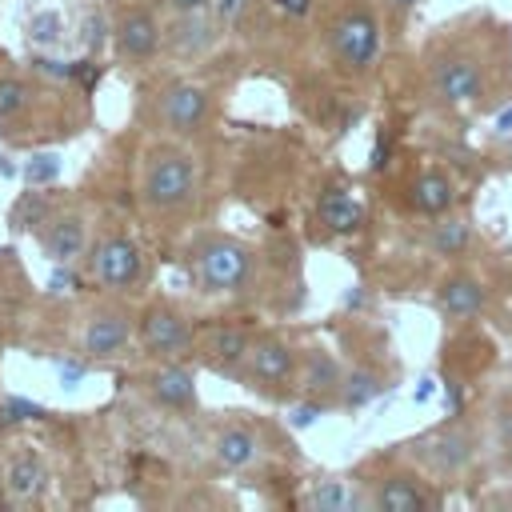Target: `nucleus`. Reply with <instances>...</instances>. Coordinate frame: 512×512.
Segmentation results:
<instances>
[{
    "label": "nucleus",
    "instance_id": "12",
    "mask_svg": "<svg viewBox=\"0 0 512 512\" xmlns=\"http://www.w3.org/2000/svg\"><path fill=\"white\" fill-rule=\"evenodd\" d=\"M132 344V316L124 308H96L80 332V348L88 360H116Z\"/></svg>",
    "mask_w": 512,
    "mask_h": 512
},
{
    "label": "nucleus",
    "instance_id": "28",
    "mask_svg": "<svg viewBox=\"0 0 512 512\" xmlns=\"http://www.w3.org/2000/svg\"><path fill=\"white\" fill-rule=\"evenodd\" d=\"M44 216H48L44 200H40L36 192H28V196L12 208V228H36V224H44Z\"/></svg>",
    "mask_w": 512,
    "mask_h": 512
},
{
    "label": "nucleus",
    "instance_id": "15",
    "mask_svg": "<svg viewBox=\"0 0 512 512\" xmlns=\"http://www.w3.org/2000/svg\"><path fill=\"white\" fill-rule=\"evenodd\" d=\"M0 488H4V500H8V504H32V500L44 496V488H48V468H44V460L36 456V448L12 452V460L4 464V476H0Z\"/></svg>",
    "mask_w": 512,
    "mask_h": 512
},
{
    "label": "nucleus",
    "instance_id": "10",
    "mask_svg": "<svg viewBox=\"0 0 512 512\" xmlns=\"http://www.w3.org/2000/svg\"><path fill=\"white\" fill-rule=\"evenodd\" d=\"M112 36H116V52H120L124 60H132V64H144V60H152V56L164 48V24H160L156 12L144 8V4L124 8V12L116 16Z\"/></svg>",
    "mask_w": 512,
    "mask_h": 512
},
{
    "label": "nucleus",
    "instance_id": "34",
    "mask_svg": "<svg viewBox=\"0 0 512 512\" xmlns=\"http://www.w3.org/2000/svg\"><path fill=\"white\" fill-rule=\"evenodd\" d=\"M280 4H284L288 12H304V8H308V0H280Z\"/></svg>",
    "mask_w": 512,
    "mask_h": 512
},
{
    "label": "nucleus",
    "instance_id": "20",
    "mask_svg": "<svg viewBox=\"0 0 512 512\" xmlns=\"http://www.w3.org/2000/svg\"><path fill=\"white\" fill-rule=\"evenodd\" d=\"M408 204L420 212V216H444L452 204H456V188H452V180L440 172V168H428V172H420L416 180H412V188H408Z\"/></svg>",
    "mask_w": 512,
    "mask_h": 512
},
{
    "label": "nucleus",
    "instance_id": "30",
    "mask_svg": "<svg viewBox=\"0 0 512 512\" xmlns=\"http://www.w3.org/2000/svg\"><path fill=\"white\" fill-rule=\"evenodd\" d=\"M168 4V12L176 16V12H208L212 8V0H164Z\"/></svg>",
    "mask_w": 512,
    "mask_h": 512
},
{
    "label": "nucleus",
    "instance_id": "14",
    "mask_svg": "<svg viewBox=\"0 0 512 512\" xmlns=\"http://www.w3.org/2000/svg\"><path fill=\"white\" fill-rule=\"evenodd\" d=\"M368 504L376 512H428L432 508V496H428V488L416 476H408V472H384V476L372 480Z\"/></svg>",
    "mask_w": 512,
    "mask_h": 512
},
{
    "label": "nucleus",
    "instance_id": "23",
    "mask_svg": "<svg viewBox=\"0 0 512 512\" xmlns=\"http://www.w3.org/2000/svg\"><path fill=\"white\" fill-rule=\"evenodd\" d=\"M384 392V376L376 372V368H352V372H344V384H340V404L344 408H364L368 400H376Z\"/></svg>",
    "mask_w": 512,
    "mask_h": 512
},
{
    "label": "nucleus",
    "instance_id": "2",
    "mask_svg": "<svg viewBox=\"0 0 512 512\" xmlns=\"http://www.w3.org/2000/svg\"><path fill=\"white\" fill-rule=\"evenodd\" d=\"M140 208L156 220L184 216L196 200V160L176 144H152L140 160Z\"/></svg>",
    "mask_w": 512,
    "mask_h": 512
},
{
    "label": "nucleus",
    "instance_id": "31",
    "mask_svg": "<svg viewBox=\"0 0 512 512\" xmlns=\"http://www.w3.org/2000/svg\"><path fill=\"white\" fill-rule=\"evenodd\" d=\"M32 180H44V176H56V156H48V164H32L28 168Z\"/></svg>",
    "mask_w": 512,
    "mask_h": 512
},
{
    "label": "nucleus",
    "instance_id": "17",
    "mask_svg": "<svg viewBox=\"0 0 512 512\" xmlns=\"http://www.w3.org/2000/svg\"><path fill=\"white\" fill-rule=\"evenodd\" d=\"M436 300H440V312L448 320H472L484 308V284L472 272H452V276L440 280Z\"/></svg>",
    "mask_w": 512,
    "mask_h": 512
},
{
    "label": "nucleus",
    "instance_id": "6",
    "mask_svg": "<svg viewBox=\"0 0 512 512\" xmlns=\"http://www.w3.org/2000/svg\"><path fill=\"white\" fill-rule=\"evenodd\" d=\"M244 376L252 380L256 392L272 396V400H284L300 376V352L280 336V332H260L248 348V360H244Z\"/></svg>",
    "mask_w": 512,
    "mask_h": 512
},
{
    "label": "nucleus",
    "instance_id": "29",
    "mask_svg": "<svg viewBox=\"0 0 512 512\" xmlns=\"http://www.w3.org/2000/svg\"><path fill=\"white\" fill-rule=\"evenodd\" d=\"M320 412H324V400H312V396H308V404L292 412V424H296V428H308V424H316Z\"/></svg>",
    "mask_w": 512,
    "mask_h": 512
},
{
    "label": "nucleus",
    "instance_id": "1",
    "mask_svg": "<svg viewBox=\"0 0 512 512\" xmlns=\"http://www.w3.org/2000/svg\"><path fill=\"white\" fill-rule=\"evenodd\" d=\"M380 44H384V32H380V16L372 4L364 0H344L328 12L324 20V52L332 60V68L348 80H360L376 68L380 60Z\"/></svg>",
    "mask_w": 512,
    "mask_h": 512
},
{
    "label": "nucleus",
    "instance_id": "7",
    "mask_svg": "<svg viewBox=\"0 0 512 512\" xmlns=\"http://www.w3.org/2000/svg\"><path fill=\"white\" fill-rule=\"evenodd\" d=\"M88 272L100 288L108 292H128L144 280V256L140 244L124 232H104L92 248H88Z\"/></svg>",
    "mask_w": 512,
    "mask_h": 512
},
{
    "label": "nucleus",
    "instance_id": "24",
    "mask_svg": "<svg viewBox=\"0 0 512 512\" xmlns=\"http://www.w3.org/2000/svg\"><path fill=\"white\" fill-rule=\"evenodd\" d=\"M320 220H324L328 228H336V232H352V228L364 220V212H360V204H356L344 188H336V192H328V196L320 200Z\"/></svg>",
    "mask_w": 512,
    "mask_h": 512
},
{
    "label": "nucleus",
    "instance_id": "22",
    "mask_svg": "<svg viewBox=\"0 0 512 512\" xmlns=\"http://www.w3.org/2000/svg\"><path fill=\"white\" fill-rule=\"evenodd\" d=\"M256 456H260V440H256L252 428L228 424V428L216 436V460H220L224 468H248Z\"/></svg>",
    "mask_w": 512,
    "mask_h": 512
},
{
    "label": "nucleus",
    "instance_id": "21",
    "mask_svg": "<svg viewBox=\"0 0 512 512\" xmlns=\"http://www.w3.org/2000/svg\"><path fill=\"white\" fill-rule=\"evenodd\" d=\"M468 244H472V224H468V216H436V224H432V232H428V248L436 252V256H448V260H456V256H464L468 252Z\"/></svg>",
    "mask_w": 512,
    "mask_h": 512
},
{
    "label": "nucleus",
    "instance_id": "25",
    "mask_svg": "<svg viewBox=\"0 0 512 512\" xmlns=\"http://www.w3.org/2000/svg\"><path fill=\"white\" fill-rule=\"evenodd\" d=\"M304 504H308V508H320V512H336V508H352L356 500L348 496V484H344V480L324 476V480L312 484V492L304 496Z\"/></svg>",
    "mask_w": 512,
    "mask_h": 512
},
{
    "label": "nucleus",
    "instance_id": "27",
    "mask_svg": "<svg viewBox=\"0 0 512 512\" xmlns=\"http://www.w3.org/2000/svg\"><path fill=\"white\" fill-rule=\"evenodd\" d=\"M488 428H492V444H496L504 456H512V388H504V392L492 400Z\"/></svg>",
    "mask_w": 512,
    "mask_h": 512
},
{
    "label": "nucleus",
    "instance_id": "3",
    "mask_svg": "<svg viewBox=\"0 0 512 512\" xmlns=\"http://www.w3.org/2000/svg\"><path fill=\"white\" fill-rule=\"evenodd\" d=\"M192 276L200 284V292H244L256 276V252L252 244L228 236V232H200L192 252Z\"/></svg>",
    "mask_w": 512,
    "mask_h": 512
},
{
    "label": "nucleus",
    "instance_id": "13",
    "mask_svg": "<svg viewBox=\"0 0 512 512\" xmlns=\"http://www.w3.org/2000/svg\"><path fill=\"white\" fill-rule=\"evenodd\" d=\"M252 328L248 324H212L204 336H196V348H200V360L216 372H244V360H248V348H252Z\"/></svg>",
    "mask_w": 512,
    "mask_h": 512
},
{
    "label": "nucleus",
    "instance_id": "8",
    "mask_svg": "<svg viewBox=\"0 0 512 512\" xmlns=\"http://www.w3.org/2000/svg\"><path fill=\"white\" fill-rule=\"evenodd\" d=\"M136 336H140L144 352L156 356V360H180L184 352L196 348V328H192V320H188L180 308L164 304V300L148 304V308L136 316Z\"/></svg>",
    "mask_w": 512,
    "mask_h": 512
},
{
    "label": "nucleus",
    "instance_id": "32",
    "mask_svg": "<svg viewBox=\"0 0 512 512\" xmlns=\"http://www.w3.org/2000/svg\"><path fill=\"white\" fill-rule=\"evenodd\" d=\"M240 4H244V0H212V8H216V16H220V20H228Z\"/></svg>",
    "mask_w": 512,
    "mask_h": 512
},
{
    "label": "nucleus",
    "instance_id": "9",
    "mask_svg": "<svg viewBox=\"0 0 512 512\" xmlns=\"http://www.w3.org/2000/svg\"><path fill=\"white\" fill-rule=\"evenodd\" d=\"M156 124L176 132V136H192L204 128L208 112H212V92L196 80H168L156 92Z\"/></svg>",
    "mask_w": 512,
    "mask_h": 512
},
{
    "label": "nucleus",
    "instance_id": "16",
    "mask_svg": "<svg viewBox=\"0 0 512 512\" xmlns=\"http://www.w3.org/2000/svg\"><path fill=\"white\" fill-rule=\"evenodd\" d=\"M144 388H148V396H152L160 408H168V412H192V408H196V380H192V372H188L184 364H176V360H164L160 368H152V372L144 376Z\"/></svg>",
    "mask_w": 512,
    "mask_h": 512
},
{
    "label": "nucleus",
    "instance_id": "11",
    "mask_svg": "<svg viewBox=\"0 0 512 512\" xmlns=\"http://www.w3.org/2000/svg\"><path fill=\"white\" fill-rule=\"evenodd\" d=\"M36 240H40V252L52 264H72L76 256L88 252V216L76 212V208L48 212L44 224L36 228Z\"/></svg>",
    "mask_w": 512,
    "mask_h": 512
},
{
    "label": "nucleus",
    "instance_id": "18",
    "mask_svg": "<svg viewBox=\"0 0 512 512\" xmlns=\"http://www.w3.org/2000/svg\"><path fill=\"white\" fill-rule=\"evenodd\" d=\"M300 364H304V368H300V388H304V396L324 400V404H328V400H340L344 372H340V364H336L324 348H308Z\"/></svg>",
    "mask_w": 512,
    "mask_h": 512
},
{
    "label": "nucleus",
    "instance_id": "19",
    "mask_svg": "<svg viewBox=\"0 0 512 512\" xmlns=\"http://www.w3.org/2000/svg\"><path fill=\"white\" fill-rule=\"evenodd\" d=\"M164 40H168V48L176 56H196L216 40V24L204 12H176L168 32H164Z\"/></svg>",
    "mask_w": 512,
    "mask_h": 512
},
{
    "label": "nucleus",
    "instance_id": "5",
    "mask_svg": "<svg viewBox=\"0 0 512 512\" xmlns=\"http://www.w3.org/2000/svg\"><path fill=\"white\" fill-rule=\"evenodd\" d=\"M428 88H432L436 104H444V108L480 104L488 92V64L480 52H472L464 44H448L428 56Z\"/></svg>",
    "mask_w": 512,
    "mask_h": 512
},
{
    "label": "nucleus",
    "instance_id": "26",
    "mask_svg": "<svg viewBox=\"0 0 512 512\" xmlns=\"http://www.w3.org/2000/svg\"><path fill=\"white\" fill-rule=\"evenodd\" d=\"M32 104V88L16 76H4L0 80V124H16Z\"/></svg>",
    "mask_w": 512,
    "mask_h": 512
},
{
    "label": "nucleus",
    "instance_id": "4",
    "mask_svg": "<svg viewBox=\"0 0 512 512\" xmlns=\"http://www.w3.org/2000/svg\"><path fill=\"white\" fill-rule=\"evenodd\" d=\"M408 456L420 472L452 484V480L468 476L472 464L480 460V432L472 420H444V424L420 432L416 440H408Z\"/></svg>",
    "mask_w": 512,
    "mask_h": 512
},
{
    "label": "nucleus",
    "instance_id": "33",
    "mask_svg": "<svg viewBox=\"0 0 512 512\" xmlns=\"http://www.w3.org/2000/svg\"><path fill=\"white\" fill-rule=\"evenodd\" d=\"M384 4H388V8L396 12V16H404V12H412V8L420 4V0H384Z\"/></svg>",
    "mask_w": 512,
    "mask_h": 512
}]
</instances>
